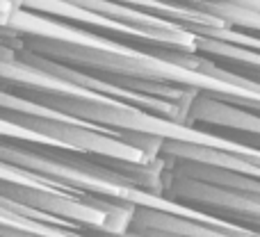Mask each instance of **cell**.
I'll use <instances>...</instances> for the list:
<instances>
[{"mask_svg":"<svg viewBox=\"0 0 260 237\" xmlns=\"http://www.w3.org/2000/svg\"><path fill=\"white\" fill-rule=\"evenodd\" d=\"M0 119L35 134L41 144L48 146H67L89 155L123 162H144V164L160 160L157 155L162 144L160 134L105 128V125H96L41 108L5 91H0Z\"/></svg>","mask_w":260,"mask_h":237,"instance_id":"1","label":"cell"},{"mask_svg":"<svg viewBox=\"0 0 260 237\" xmlns=\"http://www.w3.org/2000/svg\"><path fill=\"white\" fill-rule=\"evenodd\" d=\"M160 198L176 210L199 212L260 237V194L215 187L162 169Z\"/></svg>","mask_w":260,"mask_h":237,"instance_id":"2","label":"cell"},{"mask_svg":"<svg viewBox=\"0 0 260 237\" xmlns=\"http://www.w3.org/2000/svg\"><path fill=\"white\" fill-rule=\"evenodd\" d=\"M183 128L221 137L226 142L240 144V146L260 153V119L226 103H219L201 91L194 94Z\"/></svg>","mask_w":260,"mask_h":237,"instance_id":"3","label":"cell"},{"mask_svg":"<svg viewBox=\"0 0 260 237\" xmlns=\"http://www.w3.org/2000/svg\"><path fill=\"white\" fill-rule=\"evenodd\" d=\"M130 235H167V237H258L238 226L210 219L189 210L171 212L137 206L130 219Z\"/></svg>","mask_w":260,"mask_h":237,"instance_id":"4","label":"cell"},{"mask_svg":"<svg viewBox=\"0 0 260 237\" xmlns=\"http://www.w3.org/2000/svg\"><path fill=\"white\" fill-rule=\"evenodd\" d=\"M206 3H235V0H206Z\"/></svg>","mask_w":260,"mask_h":237,"instance_id":"5","label":"cell"},{"mask_svg":"<svg viewBox=\"0 0 260 237\" xmlns=\"http://www.w3.org/2000/svg\"><path fill=\"white\" fill-rule=\"evenodd\" d=\"M130 237H142V235H130Z\"/></svg>","mask_w":260,"mask_h":237,"instance_id":"6","label":"cell"}]
</instances>
